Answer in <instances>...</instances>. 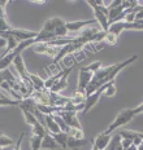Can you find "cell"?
Here are the masks:
<instances>
[{
  "label": "cell",
  "instance_id": "6da1fadb",
  "mask_svg": "<svg viewBox=\"0 0 143 150\" xmlns=\"http://www.w3.org/2000/svg\"><path fill=\"white\" fill-rule=\"evenodd\" d=\"M134 118V112H133V109H124V110H121L119 114H117V117L113 119V122L108 126V128L104 131V133H107V135H111L113 131L119 129L120 127H124L125 124H127L129 122H132V119Z\"/></svg>",
  "mask_w": 143,
  "mask_h": 150
},
{
  "label": "cell",
  "instance_id": "7a4b0ae2",
  "mask_svg": "<svg viewBox=\"0 0 143 150\" xmlns=\"http://www.w3.org/2000/svg\"><path fill=\"white\" fill-rule=\"evenodd\" d=\"M87 4L92 7V11H94V14H95V20H96V22L100 25L102 30L108 31V27H109V23H108V16H105L103 12L99 9L96 0H89Z\"/></svg>",
  "mask_w": 143,
  "mask_h": 150
},
{
  "label": "cell",
  "instance_id": "3957f363",
  "mask_svg": "<svg viewBox=\"0 0 143 150\" xmlns=\"http://www.w3.org/2000/svg\"><path fill=\"white\" fill-rule=\"evenodd\" d=\"M31 49L35 53H38V54H46L51 58H55V56L57 54V52L60 48L52 47V45L47 44V43H36V44H34L31 47Z\"/></svg>",
  "mask_w": 143,
  "mask_h": 150
},
{
  "label": "cell",
  "instance_id": "277c9868",
  "mask_svg": "<svg viewBox=\"0 0 143 150\" xmlns=\"http://www.w3.org/2000/svg\"><path fill=\"white\" fill-rule=\"evenodd\" d=\"M9 35H12L14 39H17L18 42H25V40H30V39H34L36 38L38 33L35 31H29V30H22V29H12L7 31Z\"/></svg>",
  "mask_w": 143,
  "mask_h": 150
},
{
  "label": "cell",
  "instance_id": "5b68a950",
  "mask_svg": "<svg viewBox=\"0 0 143 150\" xmlns=\"http://www.w3.org/2000/svg\"><path fill=\"white\" fill-rule=\"evenodd\" d=\"M103 92H104V84H103V86H102L99 89H96L94 93H91L90 96H87V97H86V101H85V109H83V114L89 112L96 104H98L99 98H100V96L103 95Z\"/></svg>",
  "mask_w": 143,
  "mask_h": 150
},
{
  "label": "cell",
  "instance_id": "8992f818",
  "mask_svg": "<svg viewBox=\"0 0 143 150\" xmlns=\"http://www.w3.org/2000/svg\"><path fill=\"white\" fill-rule=\"evenodd\" d=\"M92 74L91 71H89L86 67H81L79 69V76H78V88L77 91H81V92H85L87 86L90 84L92 79Z\"/></svg>",
  "mask_w": 143,
  "mask_h": 150
},
{
  "label": "cell",
  "instance_id": "52a82bcc",
  "mask_svg": "<svg viewBox=\"0 0 143 150\" xmlns=\"http://www.w3.org/2000/svg\"><path fill=\"white\" fill-rule=\"evenodd\" d=\"M57 114L63 118L64 122L66 123V126L69 128H78V129L82 128L78 118H77V112H74V111H60V112H57Z\"/></svg>",
  "mask_w": 143,
  "mask_h": 150
},
{
  "label": "cell",
  "instance_id": "ba28073f",
  "mask_svg": "<svg viewBox=\"0 0 143 150\" xmlns=\"http://www.w3.org/2000/svg\"><path fill=\"white\" fill-rule=\"evenodd\" d=\"M70 102V97H65V96H60L59 93L49 92L48 93V106H55V108H63Z\"/></svg>",
  "mask_w": 143,
  "mask_h": 150
},
{
  "label": "cell",
  "instance_id": "9c48e42d",
  "mask_svg": "<svg viewBox=\"0 0 143 150\" xmlns=\"http://www.w3.org/2000/svg\"><path fill=\"white\" fill-rule=\"evenodd\" d=\"M74 70V66H70V67H68L66 70H65V73L64 75L60 78V80H59L57 83L55 84L54 87H52L51 89H49V92H54V93H59V92H61L63 89H65L68 87V78H69V75L70 73Z\"/></svg>",
  "mask_w": 143,
  "mask_h": 150
},
{
  "label": "cell",
  "instance_id": "30bf717a",
  "mask_svg": "<svg viewBox=\"0 0 143 150\" xmlns=\"http://www.w3.org/2000/svg\"><path fill=\"white\" fill-rule=\"evenodd\" d=\"M98 23L95 18H90V20H83V21H70V22H65V27L68 31H79L83 27L89 26V25Z\"/></svg>",
  "mask_w": 143,
  "mask_h": 150
},
{
  "label": "cell",
  "instance_id": "8fae6325",
  "mask_svg": "<svg viewBox=\"0 0 143 150\" xmlns=\"http://www.w3.org/2000/svg\"><path fill=\"white\" fill-rule=\"evenodd\" d=\"M109 141H111V135H107V133L102 132V133H99V135L95 137L94 146L98 150H105L108 148V144H109Z\"/></svg>",
  "mask_w": 143,
  "mask_h": 150
},
{
  "label": "cell",
  "instance_id": "7c38bea8",
  "mask_svg": "<svg viewBox=\"0 0 143 150\" xmlns=\"http://www.w3.org/2000/svg\"><path fill=\"white\" fill-rule=\"evenodd\" d=\"M18 108H20L22 111H29L33 114V112L36 110V101L33 97L24 98L22 101L18 104Z\"/></svg>",
  "mask_w": 143,
  "mask_h": 150
},
{
  "label": "cell",
  "instance_id": "4fadbf2b",
  "mask_svg": "<svg viewBox=\"0 0 143 150\" xmlns=\"http://www.w3.org/2000/svg\"><path fill=\"white\" fill-rule=\"evenodd\" d=\"M60 148V146L56 144V141L54 140V137L51 136V133H46V136L42 139V145H40V149L43 150H55Z\"/></svg>",
  "mask_w": 143,
  "mask_h": 150
},
{
  "label": "cell",
  "instance_id": "5bb4252c",
  "mask_svg": "<svg viewBox=\"0 0 143 150\" xmlns=\"http://www.w3.org/2000/svg\"><path fill=\"white\" fill-rule=\"evenodd\" d=\"M44 122H46V129H47L48 133H57L60 132V128L57 127L56 122L54 120V117L52 115H44Z\"/></svg>",
  "mask_w": 143,
  "mask_h": 150
},
{
  "label": "cell",
  "instance_id": "9a60e30c",
  "mask_svg": "<svg viewBox=\"0 0 143 150\" xmlns=\"http://www.w3.org/2000/svg\"><path fill=\"white\" fill-rule=\"evenodd\" d=\"M29 79H30V82H31V86H33L34 91H43L44 89V80H43L39 75L29 73Z\"/></svg>",
  "mask_w": 143,
  "mask_h": 150
},
{
  "label": "cell",
  "instance_id": "2e32d148",
  "mask_svg": "<svg viewBox=\"0 0 143 150\" xmlns=\"http://www.w3.org/2000/svg\"><path fill=\"white\" fill-rule=\"evenodd\" d=\"M89 140L87 139H83V140H77V139H74V137H72L68 135V141H66V148H69V149H74V150H77V149H79V146H83V145H87V142Z\"/></svg>",
  "mask_w": 143,
  "mask_h": 150
},
{
  "label": "cell",
  "instance_id": "e0dca14e",
  "mask_svg": "<svg viewBox=\"0 0 143 150\" xmlns=\"http://www.w3.org/2000/svg\"><path fill=\"white\" fill-rule=\"evenodd\" d=\"M54 137V140L56 141L60 148L66 149V141H68V132H57V133H52L51 135Z\"/></svg>",
  "mask_w": 143,
  "mask_h": 150
},
{
  "label": "cell",
  "instance_id": "ac0fdd59",
  "mask_svg": "<svg viewBox=\"0 0 143 150\" xmlns=\"http://www.w3.org/2000/svg\"><path fill=\"white\" fill-rule=\"evenodd\" d=\"M120 136L122 139H127V140H135V139H141L143 141V133L142 132H135V131H129V129H122L120 132Z\"/></svg>",
  "mask_w": 143,
  "mask_h": 150
},
{
  "label": "cell",
  "instance_id": "d6986e66",
  "mask_svg": "<svg viewBox=\"0 0 143 150\" xmlns=\"http://www.w3.org/2000/svg\"><path fill=\"white\" fill-rule=\"evenodd\" d=\"M121 140H122V137L120 136V133L111 137V141L108 144V148L105 150H124L122 146H121Z\"/></svg>",
  "mask_w": 143,
  "mask_h": 150
},
{
  "label": "cell",
  "instance_id": "ffe728a7",
  "mask_svg": "<svg viewBox=\"0 0 143 150\" xmlns=\"http://www.w3.org/2000/svg\"><path fill=\"white\" fill-rule=\"evenodd\" d=\"M116 92H117V89H116V82H114V80H111V82L104 84V92H103L104 96H107V97H113V96L116 95Z\"/></svg>",
  "mask_w": 143,
  "mask_h": 150
},
{
  "label": "cell",
  "instance_id": "44dd1931",
  "mask_svg": "<svg viewBox=\"0 0 143 150\" xmlns=\"http://www.w3.org/2000/svg\"><path fill=\"white\" fill-rule=\"evenodd\" d=\"M125 30V22H114L111 23L108 27V33L114 34L116 36H120V34Z\"/></svg>",
  "mask_w": 143,
  "mask_h": 150
},
{
  "label": "cell",
  "instance_id": "7402d4cb",
  "mask_svg": "<svg viewBox=\"0 0 143 150\" xmlns=\"http://www.w3.org/2000/svg\"><path fill=\"white\" fill-rule=\"evenodd\" d=\"M21 101L17 100H12L9 98L7 95H4L3 92H0V106H18Z\"/></svg>",
  "mask_w": 143,
  "mask_h": 150
},
{
  "label": "cell",
  "instance_id": "603a6c76",
  "mask_svg": "<svg viewBox=\"0 0 143 150\" xmlns=\"http://www.w3.org/2000/svg\"><path fill=\"white\" fill-rule=\"evenodd\" d=\"M52 117H54V120L56 122L57 127L60 128V132H69L70 128L66 126V123H65L64 119L60 117V115H59V114H52Z\"/></svg>",
  "mask_w": 143,
  "mask_h": 150
},
{
  "label": "cell",
  "instance_id": "cb8c5ba5",
  "mask_svg": "<svg viewBox=\"0 0 143 150\" xmlns=\"http://www.w3.org/2000/svg\"><path fill=\"white\" fill-rule=\"evenodd\" d=\"M86 101V95L85 92H81V91H76L74 95L70 97V102L73 104H85Z\"/></svg>",
  "mask_w": 143,
  "mask_h": 150
},
{
  "label": "cell",
  "instance_id": "d4e9b609",
  "mask_svg": "<svg viewBox=\"0 0 143 150\" xmlns=\"http://www.w3.org/2000/svg\"><path fill=\"white\" fill-rule=\"evenodd\" d=\"M68 135L72 136V137H74V139H77V140H83V139H86L85 132H83L82 128H81V129H78V128H70L69 132H68Z\"/></svg>",
  "mask_w": 143,
  "mask_h": 150
},
{
  "label": "cell",
  "instance_id": "484cf974",
  "mask_svg": "<svg viewBox=\"0 0 143 150\" xmlns=\"http://www.w3.org/2000/svg\"><path fill=\"white\" fill-rule=\"evenodd\" d=\"M42 139L43 137L33 135L30 137V146H31V150H40V145H42Z\"/></svg>",
  "mask_w": 143,
  "mask_h": 150
},
{
  "label": "cell",
  "instance_id": "4316f807",
  "mask_svg": "<svg viewBox=\"0 0 143 150\" xmlns=\"http://www.w3.org/2000/svg\"><path fill=\"white\" fill-rule=\"evenodd\" d=\"M46 133H48V132H47V129H46V127L43 126V124H40L39 122L33 127V135L40 136V137H44V136H46Z\"/></svg>",
  "mask_w": 143,
  "mask_h": 150
},
{
  "label": "cell",
  "instance_id": "83f0119b",
  "mask_svg": "<svg viewBox=\"0 0 143 150\" xmlns=\"http://www.w3.org/2000/svg\"><path fill=\"white\" fill-rule=\"evenodd\" d=\"M22 114H24V118H25V122H26L29 126H31L34 127L36 123H38V120H36V118H35V115L31 114V112H29V111H22Z\"/></svg>",
  "mask_w": 143,
  "mask_h": 150
},
{
  "label": "cell",
  "instance_id": "f1b7e54d",
  "mask_svg": "<svg viewBox=\"0 0 143 150\" xmlns=\"http://www.w3.org/2000/svg\"><path fill=\"white\" fill-rule=\"evenodd\" d=\"M103 42H105V44H108V45H116L117 42H119V36H116L114 34L108 33V31H107V34H105V38H104Z\"/></svg>",
  "mask_w": 143,
  "mask_h": 150
},
{
  "label": "cell",
  "instance_id": "f546056e",
  "mask_svg": "<svg viewBox=\"0 0 143 150\" xmlns=\"http://www.w3.org/2000/svg\"><path fill=\"white\" fill-rule=\"evenodd\" d=\"M13 144H14V140L5 136L4 133H0V148H7V146H11Z\"/></svg>",
  "mask_w": 143,
  "mask_h": 150
},
{
  "label": "cell",
  "instance_id": "4dcf8cb0",
  "mask_svg": "<svg viewBox=\"0 0 143 150\" xmlns=\"http://www.w3.org/2000/svg\"><path fill=\"white\" fill-rule=\"evenodd\" d=\"M102 65H103V64H102L100 61H95V62H92V64H90L89 66H86V69H87L89 71H91V73L94 74V73H96V71H98L99 69L102 67Z\"/></svg>",
  "mask_w": 143,
  "mask_h": 150
},
{
  "label": "cell",
  "instance_id": "1f68e13d",
  "mask_svg": "<svg viewBox=\"0 0 143 150\" xmlns=\"http://www.w3.org/2000/svg\"><path fill=\"white\" fill-rule=\"evenodd\" d=\"M24 137H25V132H21V135H20V137H18V140L16 141V146H14L13 150H21V144H22Z\"/></svg>",
  "mask_w": 143,
  "mask_h": 150
},
{
  "label": "cell",
  "instance_id": "d6a6232c",
  "mask_svg": "<svg viewBox=\"0 0 143 150\" xmlns=\"http://www.w3.org/2000/svg\"><path fill=\"white\" fill-rule=\"evenodd\" d=\"M133 112H134V117H135V115H138V114H142V112H143V102L141 105L137 106V108L133 109Z\"/></svg>",
  "mask_w": 143,
  "mask_h": 150
},
{
  "label": "cell",
  "instance_id": "836d02e7",
  "mask_svg": "<svg viewBox=\"0 0 143 150\" xmlns=\"http://www.w3.org/2000/svg\"><path fill=\"white\" fill-rule=\"evenodd\" d=\"M121 3H122V1H120V0H113V1H109V5H108L107 9H112V8L119 7V5H121Z\"/></svg>",
  "mask_w": 143,
  "mask_h": 150
},
{
  "label": "cell",
  "instance_id": "e575fe53",
  "mask_svg": "<svg viewBox=\"0 0 143 150\" xmlns=\"http://www.w3.org/2000/svg\"><path fill=\"white\" fill-rule=\"evenodd\" d=\"M4 47H7V40H5L4 38L0 36V49L4 48Z\"/></svg>",
  "mask_w": 143,
  "mask_h": 150
},
{
  "label": "cell",
  "instance_id": "d590c367",
  "mask_svg": "<svg viewBox=\"0 0 143 150\" xmlns=\"http://www.w3.org/2000/svg\"><path fill=\"white\" fill-rule=\"evenodd\" d=\"M138 150H143V142H142V144H141V145H139V146H138Z\"/></svg>",
  "mask_w": 143,
  "mask_h": 150
},
{
  "label": "cell",
  "instance_id": "8d00e7d4",
  "mask_svg": "<svg viewBox=\"0 0 143 150\" xmlns=\"http://www.w3.org/2000/svg\"><path fill=\"white\" fill-rule=\"evenodd\" d=\"M31 3H35V4H43V3H46V1H31Z\"/></svg>",
  "mask_w": 143,
  "mask_h": 150
},
{
  "label": "cell",
  "instance_id": "74e56055",
  "mask_svg": "<svg viewBox=\"0 0 143 150\" xmlns=\"http://www.w3.org/2000/svg\"><path fill=\"white\" fill-rule=\"evenodd\" d=\"M0 83H3V76H1V71H0Z\"/></svg>",
  "mask_w": 143,
  "mask_h": 150
},
{
  "label": "cell",
  "instance_id": "f35d334b",
  "mask_svg": "<svg viewBox=\"0 0 143 150\" xmlns=\"http://www.w3.org/2000/svg\"><path fill=\"white\" fill-rule=\"evenodd\" d=\"M77 150H79V149H77ZM91 150H98V149H96L95 146H92V149H91Z\"/></svg>",
  "mask_w": 143,
  "mask_h": 150
},
{
  "label": "cell",
  "instance_id": "ab89813d",
  "mask_svg": "<svg viewBox=\"0 0 143 150\" xmlns=\"http://www.w3.org/2000/svg\"><path fill=\"white\" fill-rule=\"evenodd\" d=\"M1 149H3V148H0V150H1Z\"/></svg>",
  "mask_w": 143,
  "mask_h": 150
}]
</instances>
